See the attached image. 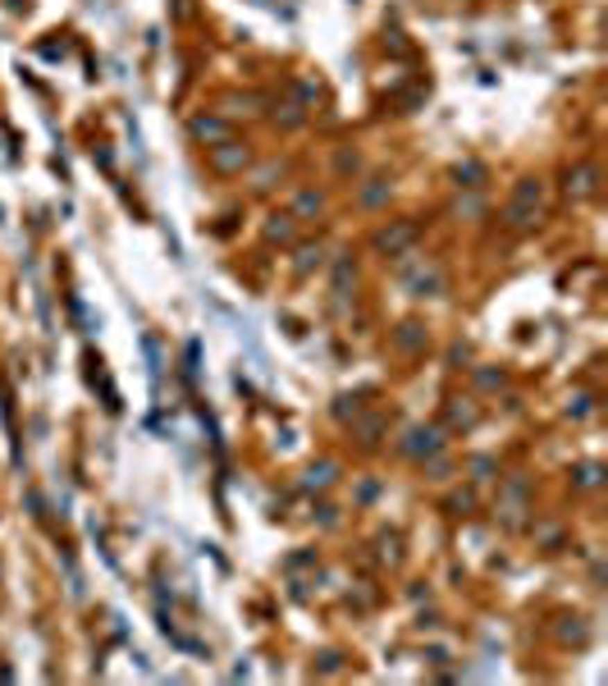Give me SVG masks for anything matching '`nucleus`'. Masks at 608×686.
<instances>
[{
    "label": "nucleus",
    "instance_id": "obj_1",
    "mask_svg": "<svg viewBox=\"0 0 608 686\" xmlns=\"http://www.w3.org/2000/svg\"><path fill=\"white\" fill-rule=\"evenodd\" d=\"M210 165L220 169V174H233V169H243V165H247V147H238V142H220L215 151H210Z\"/></svg>",
    "mask_w": 608,
    "mask_h": 686
},
{
    "label": "nucleus",
    "instance_id": "obj_2",
    "mask_svg": "<svg viewBox=\"0 0 608 686\" xmlns=\"http://www.w3.org/2000/svg\"><path fill=\"white\" fill-rule=\"evenodd\" d=\"M192 137H197V142H224V137H229V124L215 119V115H197V119H192Z\"/></svg>",
    "mask_w": 608,
    "mask_h": 686
},
{
    "label": "nucleus",
    "instance_id": "obj_3",
    "mask_svg": "<svg viewBox=\"0 0 608 686\" xmlns=\"http://www.w3.org/2000/svg\"><path fill=\"white\" fill-rule=\"evenodd\" d=\"M412 238H416V224H394V229H385V233L375 238V247L394 256V252H403V247H407Z\"/></svg>",
    "mask_w": 608,
    "mask_h": 686
},
{
    "label": "nucleus",
    "instance_id": "obj_4",
    "mask_svg": "<svg viewBox=\"0 0 608 686\" xmlns=\"http://www.w3.org/2000/svg\"><path fill=\"white\" fill-rule=\"evenodd\" d=\"M567 192H576V197H586V192H595V169L581 165L572 178H567Z\"/></svg>",
    "mask_w": 608,
    "mask_h": 686
},
{
    "label": "nucleus",
    "instance_id": "obj_5",
    "mask_svg": "<svg viewBox=\"0 0 608 686\" xmlns=\"http://www.w3.org/2000/svg\"><path fill=\"white\" fill-rule=\"evenodd\" d=\"M270 238H279V243H288L293 238V215H275V224H270Z\"/></svg>",
    "mask_w": 608,
    "mask_h": 686
},
{
    "label": "nucleus",
    "instance_id": "obj_6",
    "mask_svg": "<svg viewBox=\"0 0 608 686\" xmlns=\"http://www.w3.org/2000/svg\"><path fill=\"white\" fill-rule=\"evenodd\" d=\"M293 210H298V215H311V210H321V197H316V192H302V197L293 201Z\"/></svg>",
    "mask_w": 608,
    "mask_h": 686
}]
</instances>
